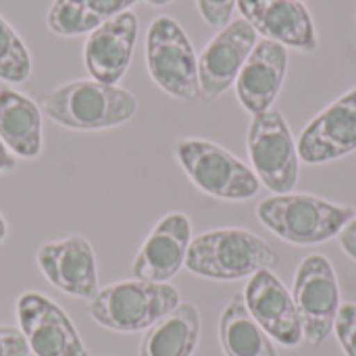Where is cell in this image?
Instances as JSON below:
<instances>
[{
  "instance_id": "16",
  "label": "cell",
  "mask_w": 356,
  "mask_h": 356,
  "mask_svg": "<svg viewBox=\"0 0 356 356\" xmlns=\"http://www.w3.org/2000/svg\"><path fill=\"white\" fill-rule=\"evenodd\" d=\"M138 40V17L131 10L119 13L90 31L83 46V63L92 79L117 86L125 75Z\"/></svg>"
},
{
  "instance_id": "24",
  "label": "cell",
  "mask_w": 356,
  "mask_h": 356,
  "mask_svg": "<svg viewBox=\"0 0 356 356\" xmlns=\"http://www.w3.org/2000/svg\"><path fill=\"white\" fill-rule=\"evenodd\" d=\"M202 19L211 27H225L232 21L238 0H196Z\"/></svg>"
},
{
  "instance_id": "30",
  "label": "cell",
  "mask_w": 356,
  "mask_h": 356,
  "mask_svg": "<svg viewBox=\"0 0 356 356\" xmlns=\"http://www.w3.org/2000/svg\"><path fill=\"white\" fill-rule=\"evenodd\" d=\"M300 2H305V0H300Z\"/></svg>"
},
{
  "instance_id": "9",
  "label": "cell",
  "mask_w": 356,
  "mask_h": 356,
  "mask_svg": "<svg viewBox=\"0 0 356 356\" xmlns=\"http://www.w3.org/2000/svg\"><path fill=\"white\" fill-rule=\"evenodd\" d=\"M17 317L35 356H88L69 315L44 294L25 292L17 300Z\"/></svg>"
},
{
  "instance_id": "27",
  "label": "cell",
  "mask_w": 356,
  "mask_h": 356,
  "mask_svg": "<svg viewBox=\"0 0 356 356\" xmlns=\"http://www.w3.org/2000/svg\"><path fill=\"white\" fill-rule=\"evenodd\" d=\"M13 169H17V156H13L6 150V146L0 142V173H8Z\"/></svg>"
},
{
  "instance_id": "2",
  "label": "cell",
  "mask_w": 356,
  "mask_h": 356,
  "mask_svg": "<svg viewBox=\"0 0 356 356\" xmlns=\"http://www.w3.org/2000/svg\"><path fill=\"white\" fill-rule=\"evenodd\" d=\"M275 263L273 248L257 234L242 227H219L192 238L184 267L204 280L236 282L271 269Z\"/></svg>"
},
{
  "instance_id": "18",
  "label": "cell",
  "mask_w": 356,
  "mask_h": 356,
  "mask_svg": "<svg viewBox=\"0 0 356 356\" xmlns=\"http://www.w3.org/2000/svg\"><path fill=\"white\" fill-rule=\"evenodd\" d=\"M0 142L17 159L42 152V108L10 88H0Z\"/></svg>"
},
{
  "instance_id": "3",
  "label": "cell",
  "mask_w": 356,
  "mask_h": 356,
  "mask_svg": "<svg viewBox=\"0 0 356 356\" xmlns=\"http://www.w3.org/2000/svg\"><path fill=\"white\" fill-rule=\"evenodd\" d=\"M355 215V209L348 204L296 192L273 194L257 209L259 221L271 234L296 246H315L338 238Z\"/></svg>"
},
{
  "instance_id": "12",
  "label": "cell",
  "mask_w": 356,
  "mask_h": 356,
  "mask_svg": "<svg viewBox=\"0 0 356 356\" xmlns=\"http://www.w3.org/2000/svg\"><path fill=\"white\" fill-rule=\"evenodd\" d=\"M244 305L265 334L286 348L305 340L302 321L292 294L271 269L257 271L244 288Z\"/></svg>"
},
{
  "instance_id": "15",
  "label": "cell",
  "mask_w": 356,
  "mask_h": 356,
  "mask_svg": "<svg viewBox=\"0 0 356 356\" xmlns=\"http://www.w3.org/2000/svg\"><path fill=\"white\" fill-rule=\"evenodd\" d=\"M192 242V223L184 213L165 215L150 236L144 240L134 265L131 275L144 282L169 284L186 265L188 248Z\"/></svg>"
},
{
  "instance_id": "29",
  "label": "cell",
  "mask_w": 356,
  "mask_h": 356,
  "mask_svg": "<svg viewBox=\"0 0 356 356\" xmlns=\"http://www.w3.org/2000/svg\"><path fill=\"white\" fill-rule=\"evenodd\" d=\"M148 4H152V6H165V4H169L171 0H146Z\"/></svg>"
},
{
  "instance_id": "19",
  "label": "cell",
  "mask_w": 356,
  "mask_h": 356,
  "mask_svg": "<svg viewBox=\"0 0 356 356\" xmlns=\"http://www.w3.org/2000/svg\"><path fill=\"white\" fill-rule=\"evenodd\" d=\"M200 340V313L179 302L169 315L150 325L142 338L140 356H192Z\"/></svg>"
},
{
  "instance_id": "25",
  "label": "cell",
  "mask_w": 356,
  "mask_h": 356,
  "mask_svg": "<svg viewBox=\"0 0 356 356\" xmlns=\"http://www.w3.org/2000/svg\"><path fill=\"white\" fill-rule=\"evenodd\" d=\"M29 344L21 330L0 325V356H29Z\"/></svg>"
},
{
  "instance_id": "1",
  "label": "cell",
  "mask_w": 356,
  "mask_h": 356,
  "mask_svg": "<svg viewBox=\"0 0 356 356\" xmlns=\"http://www.w3.org/2000/svg\"><path fill=\"white\" fill-rule=\"evenodd\" d=\"M40 108L67 129L98 131L127 123L138 111V100L119 86L75 79L42 94Z\"/></svg>"
},
{
  "instance_id": "6",
  "label": "cell",
  "mask_w": 356,
  "mask_h": 356,
  "mask_svg": "<svg viewBox=\"0 0 356 356\" xmlns=\"http://www.w3.org/2000/svg\"><path fill=\"white\" fill-rule=\"evenodd\" d=\"M146 67L154 83L173 98L196 100L198 56L184 27L167 15L156 17L146 33Z\"/></svg>"
},
{
  "instance_id": "26",
  "label": "cell",
  "mask_w": 356,
  "mask_h": 356,
  "mask_svg": "<svg viewBox=\"0 0 356 356\" xmlns=\"http://www.w3.org/2000/svg\"><path fill=\"white\" fill-rule=\"evenodd\" d=\"M338 242L342 250L356 263V215L342 227V232L338 234Z\"/></svg>"
},
{
  "instance_id": "23",
  "label": "cell",
  "mask_w": 356,
  "mask_h": 356,
  "mask_svg": "<svg viewBox=\"0 0 356 356\" xmlns=\"http://www.w3.org/2000/svg\"><path fill=\"white\" fill-rule=\"evenodd\" d=\"M334 332L346 356H356V305L344 302L338 311Z\"/></svg>"
},
{
  "instance_id": "4",
  "label": "cell",
  "mask_w": 356,
  "mask_h": 356,
  "mask_svg": "<svg viewBox=\"0 0 356 356\" xmlns=\"http://www.w3.org/2000/svg\"><path fill=\"white\" fill-rule=\"evenodd\" d=\"M181 302L171 284L125 280L111 284L90 300L92 319L113 332L134 334L148 330Z\"/></svg>"
},
{
  "instance_id": "14",
  "label": "cell",
  "mask_w": 356,
  "mask_h": 356,
  "mask_svg": "<svg viewBox=\"0 0 356 356\" xmlns=\"http://www.w3.org/2000/svg\"><path fill=\"white\" fill-rule=\"evenodd\" d=\"M238 8L265 40L302 52L319 48L315 21L300 0H238Z\"/></svg>"
},
{
  "instance_id": "20",
  "label": "cell",
  "mask_w": 356,
  "mask_h": 356,
  "mask_svg": "<svg viewBox=\"0 0 356 356\" xmlns=\"http://www.w3.org/2000/svg\"><path fill=\"white\" fill-rule=\"evenodd\" d=\"M219 342L225 356H280L273 340L248 313L242 294H236L221 313Z\"/></svg>"
},
{
  "instance_id": "7",
  "label": "cell",
  "mask_w": 356,
  "mask_h": 356,
  "mask_svg": "<svg viewBox=\"0 0 356 356\" xmlns=\"http://www.w3.org/2000/svg\"><path fill=\"white\" fill-rule=\"evenodd\" d=\"M248 156L259 181L273 194H290L298 184L300 156L280 108H269L252 117L248 127Z\"/></svg>"
},
{
  "instance_id": "11",
  "label": "cell",
  "mask_w": 356,
  "mask_h": 356,
  "mask_svg": "<svg viewBox=\"0 0 356 356\" xmlns=\"http://www.w3.org/2000/svg\"><path fill=\"white\" fill-rule=\"evenodd\" d=\"M257 31L246 19H234L204 46L198 56V86L207 100H215L227 92L248 54L257 46Z\"/></svg>"
},
{
  "instance_id": "17",
  "label": "cell",
  "mask_w": 356,
  "mask_h": 356,
  "mask_svg": "<svg viewBox=\"0 0 356 356\" xmlns=\"http://www.w3.org/2000/svg\"><path fill=\"white\" fill-rule=\"evenodd\" d=\"M288 71V48L273 40H259L236 79L240 104L254 117L273 108Z\"/></svg>"
},
{
  "instance_id": "22",
  "label": "cell",
  "mask_w": 356,
  "mask_h": 356,
  "mask_svg": "<svg viewBox=\"0 0 356 356\" xmlns=\"http://www.w3.org/2000/svg\"><path fill=\"white\" fill-rule=\"evenodd\" d=\"M31 75V56L19 33L0 17V79L23 83Z\"/></svg>"
},
{
  "instance_id": "13",
  "label": "cell",
  "mask_w": 356,
  "mask_h": 356,
  "mask_svg": "<svg viewBox=\"0 0 356 356\" xmlns=\"http://www.w3.org/2000/svg\"><path fill=\"white\" fill-rule=\"evenodd\" d=\"M44 277L60 292L92 300L98 294V271L92 244L83 236L46 242L35 254Z\"/></svg>"
},
{
  "instance_id": "10",
  "label": "cell",
  "mask_w": 356,
  "mask_h": 356,
  "mask_svg": "<svg viewBox=\"0 0 356 356\" xmlns=\"http://www.w3.org/2000/svg\"><path fill=\"white\" fill-rule=\"evenodd\" d=\"M300 161L323 165L356 150V86L325 106L298 136Z\"/></svg>"
},
{
  "instance_id": "28",
  "label": "cell",
  "mask_w": 356,
  "mask_h": 356,
  "mask_svg": "<svg viewBox=\"0 0 356 356\" xmlns=\"http://www.w3.org/2000/svg\"><path fill=\"white\" fill-rule=\"evenodd\" d=\"M6 234H8V227H6L4 217L0 215V242H4V240H6Z\"/></svg>"
},
{
  "instance_id": "21",
  "label": "cell",
  "mask_w": 356,
  "mask_h": 356,
  "mask_svg": "<svg viewBox=\"0 0 356 356\" xmlns=\"http://www.w3.org/2000/svg\"><path fill=\"white\" fill-rule=\"evenodd\" d=\"M138 0H54L46 23L58 35H81L125 13Z\"/></svg>"
},
{
  "instance_id": "5",
  "label": "cell",
  "mask_w": 356,
  "mask_h": 356,
  "mask_svg": "<svg viewBox=\"0 0 356 356\" xmlns=\"http://www.w3.org/2000/svg\"><path fill=\"white\" fill-rule=\"evenodd\" d=\"M175 159L190 181L213 198L242 202L259 194L261 181L257 173L215 142L181 140L175 146Z\"/></svg>"
},
{
  "instance_id": "8",
  "label": "cell",
  "mask_w": 356,
  "mask_h": 356,
  "mask_svg": "<svg viewBox=\"0 0 356 356\" xmlns=\"http://www.w3.org/2000/svg\"><path fill=\"white\" fill-rule=\"evenodd\" d=\"M294 305L302 321L305 340L313 346L323 344L334 332L340 302V286L332 261L323 254H309L296 269Z\"/></svg>"
}]
</instances>
